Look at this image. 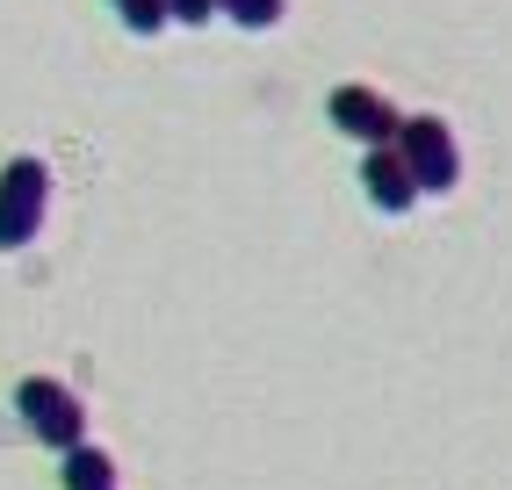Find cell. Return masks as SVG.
<instances>
[{
    "label": "cell",
    "instance_id": "6da1fadb",
    "mask_svg": "<svg viewBox=\"0 0 512 490\" xmlns=\"http://www.w3.org/2000/svg\"><path fill=\"white\" fill-rule=\"evenodd\" d=\"M397 159L412 166L419 195H448L462 181V152H455V130L440 116H404L397 123Z\"/></svg>",
    "mask_w": 512,
    "mask_h": 490
},
{
    "label": "cell",
    "instance_id": "7a4b0ae2",
    "mask_svg": "<svg viewBox=\"0 0 512 490\" xmlns=\"http://www.w3.org/2000/svg\"><path fill=\"white\" fill-rule=\"evenodd\" d=\"M44 209H51V166L44 159H8L0 173V245H29L44 231Z\"/></svg>",
    "mask_w": 512,
    "mask_h": 490
},
{
    "label": "cell",
    "instance_id": "3957f363",
    "mask_svg": "<svg viewBox=\"0 0 512 490\" xmlns=\"http://www.w3.org/2000/svg\"><path fill=\"white\" fill-rule=\"evenodd\" d=\"M15 411H22V426L37 433L44 447H80L87 440V411H80V397L65 390V382H51V375H29L22 390H15Z\"/></svg>",
    "mask_w": 512,
    "mask_h": 490
},
{
    "label": "cell",
    "instance_id": "277c9868",
    "mask_svg": "<svg viewBox=\"0 0 512 490\" xmlns=\"http://www.w3.org/2000/svg\"><path fill=\"white\" fill-rule=\"evenodd\" d=\"M397 123H404V116H397L375 87H332V130H339V137L383 152V145H397Z\"/></svg>",
    "mask_w": 512,
    "mask_h": 490
},
{
    "label": "cell",
    "instance_id": "5b68a950",
    "mask_svg": "<svg viewBox=\"0 0 512 490\" xmlns=\"http://www.w3.org/2000/svg\"><path fill=\"white\" fill-rule=\"evenodd\" d=\"M361 188H368V202L383 209V217H404V209L419 202V181H412V166L397 159V145H383V152L361 159Z\"/></svg>",
    "mask_w": 512,
    "mask_h": 490
},
{
    "label": "cell",
    "instance_id": "8992f818",
    "mask_svg": "<svg viewBox=\"0 0 512 490\" xmlns=\"http://www.w3.org/2000/svg\"><path fill=\"white\" fill-rule=\"evenodd\" d=\"M65 490H116V462H109V454H101V447H65Z\"/></svg>",
    "mask_w": 512,
    "mask_h": 490
},
{
    "label": "cell",
    "instance_id": "52a82bcc",
    "mask_svg": "<svg viewBox=\"0 0 512 490\" xmlns=\"http://www.w3.org/2000/svg\"><path fill=\"white\" fill-rule=\"evenodd\" d=\"M217 15H231L238 29H275L282 22V0H217Z\"/></svg>",
    "mask_w": 512,
    "mask_h": 490
},
{
    "label": "cell",
    "instance_id": "ba28073f",
    "mask_svg": "<svg viewBox=\"0 0 512 490\" xmlns=\"http://www.w3.org/2000/svg\"><path fill=\"white\" fill-rule=\"evenodd\" d=\"M116 15H123L130 37H159L166 29V0H116Z\"/></svg>",
    "mask_w": 512,
    "mask_h": 490
},
{
    "label": "cell",
    "instance_id": "9c48e42d",
    "mask_svg": "<svg viewBox=\"0 0 512 490\" xmlns=\"http://www.w3.org/2000/svg\"><path fill=\"white\" fill-rule=\"evenodd\" d=\"M217 15V0H166V22H188V29H202Z\"/></svg>",
    "mask_w": 512,
    "mask_h": 490
}]
</instances>
